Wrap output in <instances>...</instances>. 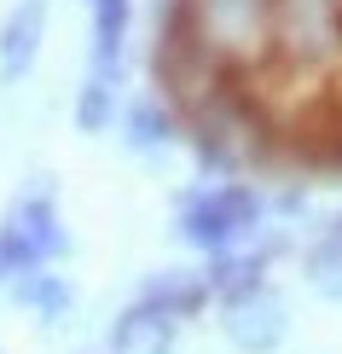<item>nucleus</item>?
<instances>
[{"label": "nucleus", "mask_w": 342, "mask_h": 354, "mask_svg": "<svg viewBox=\"0 0 342 354\" xmlns=\"http://www.w3.org/2000/svg\"><path fill=\"white\" fill-rule=\"evenodd\" d=\"M186 35L209 58H244L273 35V0H186Z\"/></svg>", "instance_id": "1"}, {"label": "nucleus", "mask_w": 342, "mask_h": 354, "mask_svg": "<svg viewBox=\"0 0 342 354\" xmlns=\"http://www.w3.org/2000/svg\"><path fill=\"white\" fill-rule=\"evenodd\" d=\"M256 221H261V198L249 186H215V192H198L180 209V239L198 250H227Z\"/></svg>", "instance_id": "2"}, {"label": "nucleus", "mask_w": 342, "mask_h": 354, "mask_svg": "<svg viewBox=\"0 0 342 354\" xmlns=\"http://www.w3.org/2000/svg\"><path fill=\"white\" fill-rule=\"evenodd\" d=\"M58 250H64V227H58V215H53L47 186H35L29 198H18L6 209L0 261H6V273H29V268H41L47 256H58Z\"/></svg>", "instance_id": "3"}, {"label": "nucleus", "mask_w": 342, "mask_h": 354, "mask_svg": "<svg viewBox=\"0 0 342 354\" xmlns=\"http://www.w3.org/2000/svg\"><path fill=\"white\" fill-rule=\"evenodd\" d=\"M273 41L290 58H331L342 47V6L336 0H273Z\"/></svg>", "instance_id": "4"}, {"label": "nucleus", "mask_w": 342, "mask_h": 354, "mask_svg": "<svg viewBox=\"0 0 342 354\" xmlns=\"http://www.w3.org/2000/svg\"><path fill=\"white\" fill-rule=\"evenodd\" d=\"M227 337L244 354H273L278 343H285V331H290V308H285V297L278 290H267V285H256V290H244V297H227Z\"/></svg>", "instance_id": "5"}, {"label": "nucleus", "mask_w": 342, "mask_h": 354, "mask_svg": "<svg viewBox=\"0 0 342 354\" xmlns=\"http://www.w3.org/2000/svg\"><path fill=\"white\" fill-rule=\"evenodd\" d=\"M111 348L116 354H169L174 348V319L162 308H151V302H133L111 326Z\"/></svg>", "instance_id": "6"}, {"label": "nucleus", "mask_w": 342, "mask_h": 354, "mask_svg": "<svg viewBox=\"0 0 342 354\" xmlns=\"http://www.w3.org/2000/svg\"><path fill=\"white\" fill-rule=\"evenodd\" d=\"M41 29H47V6L41 0H23L18 12L0 29V76H23L41 53Z\"/></svg>", "instance_id": "7"}, {"label": "nucleus", "mask_w": 342, "mask_h": 354, "mask_svg": "<svg viewBox=\"0 0 342 354\" xmlns=\"http://www.w3.org/2000/svg\"><path fill=\"white\" fill-rule=\"evenodd\" d=\"M93 6V82H116L128 35V0H87Z\"/></svg>", "instance_id": "8"}, {"label": "nucleus", "mask_w": 342, "mask_h": 354, "mask_svg": "<svg viewBox=\"0 0 342 354\" xmlns=\"http://www.w3.org/2000/svg\"><path fill=\"white\" fill-rule=\"evenodd\" d=\"M140 302L162 308L169 319H186V314H198V308L209 302V285H203V279H191V273H180V268H162V273L145 279Z\"/></svg>", "instance_id": "9"}, {"label": "nucleus", "mask_w": 342, "mask_h": 354, "mask_svg": "<svg viewBox=\"0 0 342 354\" xmlns=\"http://www.w3.org/2000/svg\"><path fill=\"white\" fill-rule=\"evenodd\" d=\"M307 279H314L319 297L342 302V232H325V239L307 250Z\"/></svg>", "instance_id": "10"}, {"label": "nucleus", "mask_w": 342, "mask_h": 354, "mask_svg": "<svg viewBox=\"0 0 342 354\" xmlns=\"http://www.w3.org/2000/svg\"><path fill=\"white\" fill-rule=\"evenodd\" d=\"M18 302H29V308H41V314H64L70 308V285L58 273H41V268H29V273H18Z\"/></svg>", "instance_id": "11"}, {"label": "nucleus", "mask_w": 342, "mask_h": 354, "mask_svg": "<svg viewBox=\"0 0 342 354\" xmlns=\"http://www.w3.org/2000/svg\"><path fill=\"white\" fill-rule=\"evenodd\" d=\"M111 105H116V82H93L87 76L82 99H76V122L87 128V134H99V128L111 122Z\"/></svg>", "instance_id": "12"}, {"label": "nucleus", "mask_w": 342, "mask_h": 354, "mask_svg": "<svg viewBox=\"0 0 342 354\" xmlns=\"http://www.w3.org/2000/svg\"><path fill=\"white\" fill-rule=\"evenodd\" d=\"M128 140L140 145V151H145V145H162V140H169V111H162L157 99H140V105L128 111Z\"/></svg>", "instance_id": "13"}, {"label": "nucleus", "mask_w": 342, "mask_h": 354, "mask_svg": "<svg viewBox=\"0 0 342 354\" xmlns=\"http://www.w3.org/2000/svg\"><path fill=\"white\" fill-rule=\"evenodd\" d=\"M0 279H6V261H0Z\"/></svg>", "instance_id": "14"}, {"label": "nucleus", "mask_w": 342, "mask_h": 354, "mask_svg": "<svg viewBox=\"0 0 342 354\" xmlns=\"http://www.w3.org/2000/svg\"><path fill=\"white\" fill-rule=\"evenodd\" d=\"M331 232H342V221H336V227H331Z\"/></svg>", "instance_id": "15"}]
</instances>
